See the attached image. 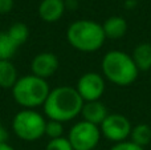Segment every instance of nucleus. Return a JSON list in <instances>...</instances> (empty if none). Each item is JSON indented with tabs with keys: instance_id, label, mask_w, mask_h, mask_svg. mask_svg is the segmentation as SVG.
<instances>
[{
	"instance_id": "nucleus-16",
	"label": "nucleus",
	"mask_w": 151,
	"mask_h": 150,
	"mask_svg": "<svg viewBox=\"0 0 151 150\" xmlns=\"http://www.w3.org/2000/svg\"><path fill=\"white\" fill-rule=\"evenodd\" d=\"M7 33L9 35V37L15 41V44L17 47H21L27 43L29 37V28L24 23H13L9 28L7 29Z\"/></svg>"
},
{
	"instance_id": "nucleus-13",
	"label": "nucleus",
	"mask_w": 151,
	"mask_h": 150,
	"mask_svg": "<svg viewBox=\"0 0 151 150\" xmlns=\"http://www.w3.org/2000/svg\"><path fill=\"white\" fill-rule=\"evenodd\" d=\"M134 64L139 72H146L151 69V44L150 43H141L133 50L131 55Z\"/></svg>"
},
{
	"instance_id": "nucleus-12",
	"label": "nucleus",
	"mask_w": 151,
	"mask_h": 150,
	"mask_svg": "<svg viewBox=\"0 0 151 150\" xmlns=\"http://www.w3.org/2000/svg\"><path fill=\"white\" fill-rule=\"evenodd\" d=\"M102 29L106 39L118 40L126 35L129 29V24L122 16H110L102 24Z\"/></svg>"
},
{
	"instance_id": "nucleus-20",
	"label": "nucleus",
	"mask_w": 151,
	"mask_h": 150,
	"mask_svg": "<svg viewBox=\"0 0 151 150\" xmlns=\"http://www.w3.org/2000/svg\"><path fill=\"white\" fill-rule=\"evenodd\" d=\"M110 150H145V148L138 146L137 144L131 142L130 140H126V141H122V142L114 144L110 148Z\"/></svg>"
},
{
	"instance_id": "nucleus-15",
	"label": "nucleus",
	"mask_w": 151,
	"mask_h": 150,
	"mask_svg": "<svg viewBox=\"0 0 151 150\" xmlns=\"http://www.w3.org/2000/svg\"><path fill=\"white\" fill-rule=\"evenodd\" d=\"M130 141L137 144L138 146H145L150 145L151 142V126L147 124H138L133 126L130 133Z\"/></svg>"
},
{
	"instance_id": "nucleus-23",
	"label": "nucleus",
	"mask_w": 151,
	"mask_h": 150,
	"mask_svg": "<svg viewBox=\"0 0 151 150\" xmlns=\"http://www.w3.org/2000/svg\"><path fill=\"white\" fill-rule=\"evenodd\" d=\"M0 150H16L12 145H9L8 142H4V144H0Z\"/></svg>"
},
{
	"instance_id": "nucleus-8",
	"label": "nucleus",
	"mask_w": 151,
	"mask_h": 150,
	"mask_svg": "<svg viewBox=\"0 0 151 150\" xmlns=\"http://www.w3.org/2000/svg\"><path fill=\"white\" fill-rule=\"evenodd\" d=\"M76 90L83 102L89 101H98L104 96L106 89V80L101 73L97 72H86L78 79Z\"/></svg>"
},
{
	"instance_id": "nucleus-6",
	"label": "nucleus",
	"mask_w": 151,
	"mask_h": 150,
	"mask_svg": "<svg viewBox=\"0 0 151 150\" xmlns=\"http://www.w3.org/2000/svg\"><path fill=\"white\" fill-rule=\"evenodd\" d=\"M101 137L99 126L81 120L69 129L66 138L73 150H94L101 141Z\"/></svg>"
},
{
	"instance_id": "nucleus-22",
	"label": "nucleus",
	"mask_w": 151,
	"mask_h": 150,
	"mask_svg": "<svg viewBox=\"0 0 151 150\" xmlns=\"http://www.w3.org/2000/svg\"><path fill=\"white\" fill-rule=\"evenodd\" d=\"M8 138H9V133H8L7 128L0 124V144L8 142Z\"/></svg>"
},
{
	"instance_id": "nucleus-19",
	"label": "nucleus",
	"mask_w": 151,
	"mask_h": 150,
	"mask_svg": "<svg viewBox=\"0 0 151 150\" xmlns=\"http://www.w3.org/2000/svg\"><path fill=\"white\" fill-rule=\"evenodd\" d=\"M45 150H73L70 142L66 137L56 138V140H49L45 146Z\"/></svg>"
},
{
	"instance_id": "nucleus-1",
	"label": "nucleus",
	"mask_w": 151,
	"mask_h": 150,
	"mask_svg": "<svg viewBox=\"0 0 151 150\" xmlns=\"http://www.w3.org/2000/svg\"><path fill=\"white\" fill-rule=\"evenodd\" d=\"M82 105L83 101L74 87L61 85L50 89L42 108L47 120H55L65 124L80 116Z\"/></svg>"
},
{
	"instance_id": "nucleus-17",
	"label": "nucleus",
	"mask_w": 151,
	"mask_h": 150,
	"mask_svg": "<svg viewBox=\"0 0 151 150\" xmlns=\"http://www.w3.org/2000/svg\"><path fill=\"white\" fill-rule=\"evenodd\" d=\"M17 49L19 47L9 37L7 31L0 32V60H11Z\"/></svg>"
},
{
	"instance_id": "nucleus-21",
	"label": "nucleus",
	"mask_w": 151,
	"mask_h": 150,
	"mask_svg": "<svg viewBox=\"0 0 151 150\" xmlns=\"http://www.w3.org/2000/svg\"><path fill=\"white\" fill-rule=\"evenodd\" d=\"M13 4H15L13 0H0V15L9 13L13 8Z\"/></svg>"
},
{
	"instance_id": "nucleus-5",
	"label": "nucleus",
	"mask_w": 151,
	"mask_h": 150,
	"mask_svg": "<svg viewBox=\"0 0 151 150\" xmlns=\"http://www.w3.org/2000/svg\"><path fill=\"white\" fill-rule=\"evenodd\" d=\"M47 118L36 109H21L12 118L15 136L25 142H35L45 136Z\"/></svg>"
},
{
	"instance_id": "nucleus-10",
	"label": "nucleus",
	"mask_w": 151,
	"mask_h": 150,
	"mask_svg": "<svg viewBox=\"0 0 151 150\" xmlns=\"http://www.w3.org/2000/svg\"><path fill=\"white\" fill-rule=\"evenodd\" d=\"M66 9L65 0H41L39 4V17L48 24L58 21Z\"/></svg>"
},
{
	"instance_id": "nucleus-24",
	"label": "nucleus",
	"mask_w": 151,
	"mask_h": 150,
	"mask_svg": "<svg viewBox=\"0 0 151 150\" xmlns=\"http://www.w3.org/2000/svg\"><path fill=\"white\" fill-rule=\"evenodd\" d=\"M150 81H151V80H150Z\"/></svg>"
},
{
	"instance_id": "nucleus-14",
	"label": "nucleus",
	"mask_w": 151,
	"mask_h": 150,
	"mask_svg": "<svg viewBox=\"0 0 151 150\" xmlns=\"http://www.w3.org/2000/svg\"><path fill=\"white\" fill-rule=\"evenodd\" d=\"M19 80L17 69L11 60H0V88L12 89Z\"/></svg>"
},
{
	"instance_id": "nucleus-4",
	"label": "nucleus",
	"mask_w": 151,
	"mask_h": 150,
	"mask_svg": "<svg viewBox=\"0 0 151 150\" xmlns=\"http://www.w3.org/2000/svg\"><path fill=\"white\" fill-rule=\"evenodd\" d=\"M11 90L15 102L23 109H37L44 105L50 88L47 80L31 73L19 77Z\"/></svg>"
},
{
	"instance_id": "nucleus-18",
	"label": "nucleus",
	"mask_w": 151,
	"mask_h": 150,
	"mask_svg": "<svg viewBox=\"0 0 151 150\" xmlns=\"http://www.w3.org/2000/svg\"><path fill=\"white\" fill-rule=\"evenodd\" d=\"M65 129H64V124L60 121H55V120H47V125H45V136L49 140H56V138L65 137L64 136Z\"/></svg>"
},
{
	"instance_id": "nucleus-11",
	"label": "nucleus",
	"mask_w": 151,
	"mask_h": 150,
	"mask_svg": "<svg viewBox=\"0 0 151 150\" xmlns=\"http://www.w3.org/2000/svg\"><path fill=\"white\" fill-rule=\"evenodd\" d=\"M107 114H109V112H107L106 105L101 100H98V101L83 102L80 116L82 117L83 121L99 126L104 122V120L107 117Z\"/></svg>"
},
{
	"instance_id": "nucleus-2",
	"label": "nucleus",
	"mask_w": 151,
	"mask_h": 150,
	"mask_svg": "<svg viewBox=\"0 0 151 150\" xmlns=\"http://www.w3.org/2000/svg\"><path fill=\"white\" fill-rule=\"evenodd\" d=\"M101 71L104 79L117 87H129L134 84L139 76V71L131 55L118 49L105 53L101 61Z\"/></svg>"
},
{
	"instance_id": "nucleus-9",
	"label": "nucleus",
	"mask_w": 151,
	"mask_h": 150,
	"mask_svg": "<svg viewBox=\"0 0 151 150\" xmlns=\"http://www.w3.org/2000/svg\"><path fill=\"white\" fill-rule=\"evenodd\" d=\"M60 66L58 57L52 52H40L32 58L31 72L33 76L48 80L57 72Z\"/></svg>"
},
{
	"instance_id": "nucleus-7",
	"label": "nucleus",
	"mask_w": 151,
	"mask_h": 150,
	"mask_svg": "<svg viewBox=\"0 0 151 150\" xmlns=\"http://www.w3.org/2000/svg\"><path fill=\"white\" fill-rule=\"evenodd\" d=\"M133 125L126 116L121 113H109L99 125L101 136L114 144L122 142L130 138Z\"/></svg>"
},
{
	"instance_id": "nucleus-3",
	"label": "nucleus",
	"mask_w": 151,
	"mask_h": 150,
	"mask_svg": "<svg viewBox=\"0 0 151 150\" xmlns=\"http://www.w3.org/2000/svg\"><path fill=\"white\" fill-rule=\"evenodd\" d=\"M66 40L76 50L91 53L104 47L106 36L102 29V24L89 19H80L68 27Z\"/></svg>"
}]
</instances>
